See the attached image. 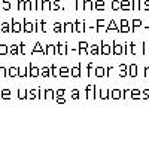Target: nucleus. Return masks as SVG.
Listing matches in <instances>:
<instances>
[{
    "mask_svg": "<svg viewBox=\"0 0 149 141\" xmlns=\"http://www.w3.org/2000/svg\"><path fill=\"white\" fill-rule=\"evenodd\" d=\"M9 54H12V55H20V45H15V43H12V45L9 46Z\"/></svg>",
    "mask_w": 149,
    "mask_h": 141,
    "instance_id": "nucleus-22",
    "label": "nucleus"
},
{
    "mask_svg": "<svg viewBox=\"0 0 149 141\" xmlns=\"http://www.w3.org/2000/svg\"><path fill=\"white\" fill-rule=\"evenodd\" d=\"M94 91H95V86L94 85H88V86H86V95H85V98L86 100H94L95 98Z\"/></svg>",
    "mask_w": 149,
    "mask_h": 141,
    "instance_id": "nucleus-7",
    "label": "nucleus"
},
{
    "mask_svg": "<svg viewBox=\"0 0 149 141\" xmlns=\"http://www.w3.org/2000/svg\"><path fill=\"white\" fill-rule=\"evenodd\" d=\"M0 28H2V22H0Z\"/></svg>",
    "mask_w": 149,
    "mask_h": 141,
    "instance_id": "nucleus-63",
    "label": "nucleus"
},
{
    "mask_svg": "<svg viewBox=\"0 0 149 141\" xmlns=\"http://www.w3.org/2000/svg\"><path fill=\"white\" fill-rule=\"evenodd\" d=\"M45 52H46V55L49 54V55H57L58 52H57V45H52V43H48L46 45V49H45Z\"/></svg>",
    "mask_w": 149,
    "mask_h": 141,
    "instance_id": "nucleus-11",
    "label": "nucleus"
},
{
    "mask_svg": "<svg viewBox=\"0 0 149 141\" xmlns=\"http://www.w3.org/2000/svg\"><path fill=\"white\" fill-rule=\"evenodd\" d=\"M90 45H88V42H84L81 40L79 42V48H78V54L79 55H90Z\"/></svg>",
    "mask_w": 149,
    "mask_h": 141,
    "instance_id": "nucleus-1",
    "label": "nucleus"
},
{
    "mask_svg": "<svg viewBox=\"0 0 149 141\" xmlns=\"http://www.w3.org/2000/svg\"><path fill=\"white\" fill-rule=\"evenodd\" d=\"M24 9H25V11H31V9H33V6H31V2H30V0H25V6H24Z\"/></svg>",
    "mask_w": 149,
    "mask_h": 141,
    "instance_id": "nucleus-48",
    "label": "nucleus"
},
{
    "mask_svg": "<svg viewBox=\"0 0 149 141\" xmlns=\"http://www.w3.org/2000/svg\"><path fill=\"white\" fill-rule=\"evenodd\" d=\"M131 9H140V6H139V0H131Z\"/></svg>",
    "mask_w": 149,
    "mask_h": 141,
    "instance_id": "nucleus-46",
    "label": "nucleus"
},
{
    "mask_svg": "<svg viewBox=\"0 0 149 141\" xmlns=\"http://www.w3.org/2000/svg\"><path fill=\"white\" fill-rule=\"evenodd\" d=\"M145 73H146V76L149 77V68H146V70H145Z\"/></svg>",
    "mask_w": 149,
    "mask_h": 141,
    "instance_id": "nucleus-62",
    "label": "nucleus"
},
{
    "mask_svg": "<svg viewBox=\"0 0 149 141\" xmlns=\"http://www.w3.org/2000/svg\"><path fill=\"white\" fill-rule=\"evenodd\" d=\"M140 24H142V21H140V20H133V28H131V31H134V28L139 27Z\"/></svg>",
    "mask_w": 149,
    "mask_h": 141,
    "instance_id": "nucleus-50",
    "label": "nucleus"
},
{
    "mask_svg": "<svg viewBox=\"0 0 149 141\" xmlns=\"http://www.w3.org/2000/svg\"><path fill=\"white\" fill-rule=\"evenodd\" d=\"M112 54L113 55H122V54H124V48H122L116 40L112 43Z\"/></svg>",
    "mask_w": 149,
    "mask_h": 141,
    "instance_id": "nucleus-4",
    "label": "nucleus"
},
{
    "mask_svg": "<svg viewBox=\"0 0 149 141\" xmlns=\"http://www.w3.org/2000/svg\"><path fill=\"white\" fill-rule=\"evenodd\" d=\"M30 77V74H29V65L27 67H24V65H21L20 67V70H18V77Z\"/></svg>",
    "mask_w": 149,
    "mask_h": 141,
    "instance_id": "nucleus-20",
    "label": "nucleus"
},
{
    "mask_svg": "<svg viewBox=\"0 0 149 141\" xmlns=\"http://www.w3.org/2000/svg\"><path fill=\"white\" fill-rule=\"evenodd\" d=\"M52 7V2H49V0H42L40 2V9L42 11H51Z\"/></svg>",
    "mask_w": 149,
    "mask_h": 141,
    "instance_id": "nucleus-19",
    "label": "nucleus"
},
{
    "mask_svg": "<svg viewBox=\"0 0 149 141\" xmlns=\"http://www.w3.org/2000/svg\"><path fill=\"white\" fill-rule=\"evenodd\" d=\"M11 27H12V25L9 22H2V30H0V31H2V33H9Z\"/></svg>",
    "mask_w": 149,
    "mask_h": 141,
    "instance_id": "nucleus-34",
    "label": "nucleus"
},
{
    "mask_svg": "<svg viewBox=\"0 0 149 141\" xmlns=\"http://www.w3.org/2000/svg\"><path fill=\"white\" fill-rule=\"evenodd\" d=\"M148 96H149V92H148V91H143V98H148Z\"/></svg>",
    "mask_w": 149,
    "mask_h": 141,
    "instance_id": "nucleus-60",
    "label": "nucleus"
},
{
    "mask_svg": "<svg viewBox=\"0 0 149 141\" xmlns=\"http://www.w3.org/2000/svg\"><path fill=\"white\" fill-rule=\"evenodd\" d=\"M99 98H100V100H107V98H110V91H109V89H100V91H99Z\"/></svg>",
    "mask_w": 149,
    "mask_h": 141,
    "instance_id": "nucleus-17",
    "label": "nucleus"
},
{
    "mask_svg": "<svg viewBox=\"0 0 149 141\" xmlns=\"http://www.w3.org/2000/svg\"><path fill=\"white\" fill-rule=\"evenodd\" d=\"M39 100H45V89L39 88Z\"/></svg>",
    "mask_w": 149,
    "mask_h": 141,
    "instance_id": "nucleus-52",
    "label": "nucleus"
},
{
    "mask_svg": "<svg viewBox=\"0 0 149 141\" xmlns=\"http://www.w3.org/2000/svg\"><path fill=\"white\" fill-rule=\"evenodd\" d=\"M107 30H118V31H119V28L116 27V22H115V20H112V21L107 24V27H106V31H107Z\"/></svg>",
    "mask_w": 149,
    "mask_h": 141,
    "instance_id": "nucleus-36",
    "label": "nucleus"
},
{
    "mask_svg": "<svg viewBox=\"0 0 149 141\" xmlns=\"http://www.w3.org/2000/svg\"><path fill=\"white\" fill-rule=\"evenodd\" d=\"M110 98H112V100H119V98H122V91H121V89H112V91H110Z\"/></svg>",
    "mask_w": 149,
    "mask_h": 141,
    "instance_id": "nucleus-18",
    "label": "nucleus"
},
{
    "mask_svg": "<svg viewBox=\"0 0 149 141\" xmlns=\"http://www.w3.org/2000/svg\"><path fill=\"white\" fill-rule=\"evenodd\" d=\"M16 7H18V11H22L24 9V6H25V2H22V0H18V2H16Z\"/></svg>",
    "mask_w": 149,
    "mask_h": 141,
    "instance_id": "nucleus-49",
    "label": "nucleus"
},
{
    "mask_svg": "<svg viewBox=\"0 0 149 141\" xmlns=\"http://www.w3.org/2000/svg\"><path fill=\"white\" fill-rule=\"evenodd\" d=\"M42 31H43V33H46V31H48V24H46V21H45V20H42Z\"/></svg>",
    "mask_w": 149,
    "mask_h": 141,
    "instance_id": "nucleus-51",
    "label": "nucleus"
},
{
    "mask_svg": "<svg viewBox=\"0 0 149 141\" xmlns=\"http://www.w3.org/2000/svg\"><path fill=\"white\" fill-rule=\"evenodd\" d=\"M110 54H112V48L109 46V43L101 40L100 42V55H110Z\"/></svg>",
    "mask_w": 149,
    "mask_h": 141,
    "instance_id": "nucleus-2",
    "label": "nucleus"
},
{
    "mask_svg": "<svg viewBox=\"0 0 149 141\" xmlns=\"http://www.w3.org/2000/svg\"><path fill=\"white\" fill-rule=\"evenodd\" d=\"M24 49H25V45H24V42L20 43V54H24Z\"/></svg>",
    "mask_w": 149,
    "mask_h": 141,
    "instance_id": "nucleus-57",
    "label": "nucleus"
},
{
    "mask_svg": "<svg viewBox=\"0 0 149 141\" xmlns=\"http://www.w3.org/2000/svg\"><path fill=\"white\" fill-rule=\"evenodd\" d=\"M40 76L42 77H52V73H51V67L45 65L40 68Z\"/></svg>",
    "mask_w": 149,
    "mask_h": 141,
    "instance_id": "nucleus-13",
    "label": "nucleus"
},
{
    "mask_svg": "<svg viewBox=\"0 0 149 141\" xmlns=\"http://www.w3.org/2000/svg\"><path fill=\"white\" fill-rule=\"evenodd\" d=\"M145 9H146V11L149 9V2H145Z\"/></svg>",
    "mask_w": 149,
    "mask_h": 141,
    "instance_id": "nucleus-61",
    "label": "nucleus"
},
{
    "mask_svg": "<svg viewBox=\"0 0 149 141\" xmlns=\"http://www.w3.org/2000/svg\"><path fill=\"white\" fill-rule=\"evenodd\" d=\"M95 76L97 77H103V76H106V68L99 65V67H95Z\"/></svg>",
    "mask_w": 149,
    "mask_h": 141,
    "instance_id": "nucleus-25",
    "label": "nucleus"
},
{
    "mask_svg": "<svg viewBox=\"0 0 149 141\" xmlns=\"http://www.w3.org/2000/svg\"><path fill=\"white\" fill-rule=\"evenodd\" d=\"M75 31L78 33H85L86 31V21H81V20H76L75 21Z\"/></svg>",
    "mask_w": 149,
    "mask_h": 141,
    "instance_id": "nucleus-3",
    "label": "nucleus"
},
{
    "mask_svg": "<svg viewBox=\"0 0 149 141\" xmlns=\"http://www.w3.org/2000/svg\"><path fill=\"white\" fill-rule=\"evenodd\" d=\"M119 76H121V77L127 76V65H125V64H121V65H119Z\"/></svg>",
    "mask_w": 149,
    "mask_h": 141,
    "instance_id": "nucleus-37",
    "label": "nucleus"
},
{
    "mask_svg": "<svg viewBox=\"0 0 149 141\" xmlns=\"http://www.w3.org/2000/svg\"><path fill=\"white\" fill-rule=\"evenodd\" d=\"M0 77H7V68L0 65Z\"/></svg>",
    "mask_w": 149,
    "mask_h": 141,
    "instance_id": "nucleus-44",
    "label": "nucleus"
},
{
    "mask_svg": "<svg viewBox=\"0 0 149 141\" xmlns=\"http://www.w3.org/2000/svg\"><path fill=\"white\" fill-rule=\"evenodd\" d=\"M64 94H66L64 89H57L55 91V98H58V96H64Z\"/></svg>",
    "mask_w": 149,
    "mask_h": 141,
    "instance_id": "nucleus-47",
    "label": "nucleus"
},
{
    "mask_svg": "<svg viewBox=\"0 0 149 141\" xmlns=\"http://www.w3.org/2000/svg\"><path fill=\"white\" fill-rule=\"evenodd\" d=\"M18 70L20 67H16V65H12L7 68V77H18Z\"/></svg>",
    "mask_w": 149,
    "mask_h": 141,
    "instance_id": "nucleus-12",
    "label": "nucleus"
},
{
    "mask_svg": "<svg viewBox=\"0 0 149 141\" xmlns=\"http://www.w3.org/2000/svg\"><path fill=\"white\" fill-rule=\"evenodd\" d=\"M94 9L95 11H104V2H103V0H95Z\"/></svg>",
    "mask_w": 149,
    "mask_h": 141,
    "instance_id": "nucleus-28",
    "label": "nucleus"
},
{
    "mask_svg": "<svg viewBox=\"0 0 149 141\" xmlns=\"http://www.w3.org/2000/svg\"><path fill=\"white\" fill-rule=\"evenodd\" d=\"M2 2H3V9L5 11H11V0H2Z\"/></svg>",
    "mask_w": 149,
    "mask_h": 141,
    "instance_id": "nucleus-42",
    "label": "nucleus"
},
{
    "mask_svg": "<svg viewBox=\"0 0 149 141\" xmlns=\"http://www.w3.org/2000/svg\"><path fill=\"white\" fill-rule=\"evenodd\" d=\"M84 9L85 11H93L94 9V3L91 0H84Z\"/></svg>",
    "mask_w": 149,
    "mask_h": 141,
    "instance_id": "nucleus-30",
    "label": "nucleus"
},
{
    "mask_svg": "<svg viewBox=\"0 0 149 141\" xmlns=\"http://www.w3.org/2000/svg\"><path fill=\"white\" fill-rule=\"evenodd\" d=\"M70 73H72V77H81V74H82V64H78V65L72 67Z\"/></svg>",
    "mask_w": 149,
    "mask_h": 141,
    "instance_id": "nucleus-9",
    "label": "nucleus"
},
{
    "mask_svg": "<svg viewBox=\"0 0 149 141\" xmlns=\"http://www.w3.org/2000/svg\"><path fill=\"white\" fill-rule=\"evenodd\" d=\"M58 9H63V7H61L60 0H55V2H52V7H51V11H58Z\"/></svg>",
    "mask_w": 149,
    "mask_h": 141,
    "instance_id": "nucleus-38",
    "label": "nucleus"
},
{
    "mask_svg": "<svg viewBox=\"0 0 149 141\" xmlns=\"http://www.w3.org/2000/svg\"><path fill=\"white\" fill-rule=\"evenodd\" d=\"M51 73H52V77H60V68L57 65H51Z\"/></svg>",
    "mask_w": 149,
    "mask_h": 141,
    "instance_id": "nucleus-35",
    "label": "nucleus"
},
{
    "mask_svg": "<svg viewBox=\"0 0 149 141\" xmlns=\"http://www.w3.org/2000/svg\"><path fill=\"white\" fill-rule=\"evenodd\" d=\"M121 9L122 11H130L131 9V2H128V0H122L121 2Z\"/></svg>",
    "mask_w": 149,
    "mask_h": 141,
    "instance_id": "nucleus-31",
    "label": "nucleus"
},
{
    "mask_svg": "<svg viewBox=\"0 0 149 141\" xmlns=\"http://www.w3.org/2000/svg\"><path fill=\"white\" fill-rule=\"evenodd\" d=\"M55 101H57L58 104H64V103H66V98H64V96H58V98H55Z\"/></svg>",
    "mask_w": 149,
    "mask_h": 141,
    "instance_id": "nucleus-56",
    "label": "nucleus"
},
{
    "mask_svg": "<svg viewBox=\"0 0 149 141\" xmlns=\"http://www.w3.org/2000/svg\"><path fill=\"white\" fill-rule=\"evenodd\" d=\"M29 74H30V77H37L39 74H40V70L37 68V65H34V64H29Z\"/></svg>",
    "mask_w": 149,
    "mask_h": 141,
    "instance_id": "nucleus-5",
    "label": "nucleus"
},
{
    "mask_svg": "<svg viewBox=\"0 0 149 141\" xmlns=\"http://www.w3.org/2000/svg\"><path fill=\"white\" fill-rule=\"evenodd\" d=\"M75 2V7H76V11H79V7H81V2H84V0H73Z\"/></svg>",
    "mask_w": 149,
    "mask_h": 141,
    "instance_id": "nucleus-55",
    "label": "nucleus"
},
{
    "mask_svg": "<svg viewBox=\"0 0 149 141\" xmlns=\"http://www.w3.org/2000/svg\"><path fill=\"white\" fill-rule=\"evenodd\" d=\"M11 25H12V31H14V33H20V31H22V28H24L22 24L18 22L15 18H12V24H11Z\"/></svg>",
    "mask_w": 149,
    "mask_h": 141,
    "instance_id": "nucleus-10",
    "label": "nucleus"
},
{
    "mask_svg": "<svg viewBox=\"0 0 149 141\" xmlns=\"http://www.w3.org/2000/svg\"><path fill=\"white\" fill-rule=\"evenodd\" d=\"M104 24H106V22H104V20H103V18H99V20H97V27H95V33H99L100 28L103 27Z\"/></svg>",
    "mask_w": 149,
    "mask_h": 141,
    "instance_id": "nucleus-39",
    "label": "nucleus"
},
{
    "mask_svg": "<svg viewBox=\"0 0 149 141\" xmlns=\"http://www.w3.org/2000/svg\"><path fill=\"white\" fill-rule=\"evenodd\" d=\"M54 33H64V27L61 22H55L54 24Z\"/></svg>",
    "mask_w": 149,
    "mask_h": 141,
    "instance_id": "nucleus-32",
    "label": "nucleus"
},
{
    "mask_svg": "<svg viewBox=\"0 0 149 141\" xmlns=\"http://www.w3.org/2000/svg\"><path fill=\"white\" fill-rule=\"evenodd\" d=\"M79 89H72V100H75V101H78L79 100Z\"/></svg>",
    "mask_w": 149,
    "mask_h": 141,
    "instance_id": "nucleus-41",
    "label": "nucleus"
},
{
    "mask_svg": "<svg viewBox=\"0 0 149 141\" xmlns=\"http://www.w3.org/2000/svg\"><path fill=\"white\" fill-rule=\"evenodd\" d=\"M139 96H140V91L139 89H133V91H131V98H133V100H137Z\"/></svg>",
    "mask_w": 149,
    "mask_h": 141,
    "instance_id": "nucleus-45",
    "label": "nucleus"
},
{
    "mask_svg": "<svg viewBox=\"0 0 149 141\" xmlns=\"http://www.w3.org/2000/svg\"><path fill=\"white\" fill-rule=\"evenodd\" d=\"M119 31H121V33H128V31H130V27H128V25H122V27L119 28Z\"/></svg>",
    "mask_w": 149,
    "mask_h": 141,
    "instance_id": "nucleus-53",
    "label": "nucleus"
},
{
    "mask_svg": "<svg viewBox=\"0 0 149 141\" xmlns=\"http://www.w3.org/2000/svg\"><path fill=\"white\" fill-rule=\"evenodd\" d=\"M18 98L22 101V100H27L29 98V89H24V88H20L18 89Z\"/></svg>",
    "mask_w": 149,
    "mask_h": 141,
    "instance_id": "nucleus-15",
    "label": "nucleus"
},
{
    "mask_svg": "<svg viewBox=\"0 0 149 141\" xmlns=\"http://www.w3.org/2000/svg\"><path fill=\"white\" fill-rule=\"evenodd\" d=\"M131 52V45H125V48H124V55H128Z\"/></svg>",
    "mask_w": 149,
    "mask_h": 141,
    "instance_id": "nucleus-54",
    "label": "nucleus"
},
{
    "mask_svg": "<svg viewBox=\"0 0 149 141\" xmlns=\"http://www.w3.org/2000/svg\"><path fill=\"white\" fill-rule=\"evenodd\" d=\"M31 54H45V55H46V52L42 49V45H40V42H36V45L33 46V51H31Z\"/></svg>",
    "mask_w": 149,
    "mask_h": 141,
    "instance_id": "nucleus-16",
    "label": "nucleus"
},
{
    "mask_svg": "<svg viewBox=\"0 0 149 141\" xmlns=\"http://www.w3.org/2000/svg\"><path fill=\"white\" fill-rule=\"evenodd\" d=\"M112 9H113V11L121 9V2H118V0H113V2H112Z\"/></svg>",
    "mask_w": 149,
    "mask_h": 141,
    "instance_id": "nucleus-43",
    "label": "nucleus"
},
{
    "mask_svg": "<svg viewBox=\"0 0 149 141\" xmlns=\"http://www.w3.org/2000/svg\"><path fill=\"white\" fill-rule=\"evenodd\" d=\"M12 96V91L11 89H2V95H0V98L5 100V101H9Z\"/></svg>",
    "mask_w": 149,
    "mask_h": 141,
    "instance_id": "nucleus-14",
    "label": "nucleus"
},
{
    "mask_svg": "<svg viewBox=\"0 0 149 141\" xmlns=\"http://www.w3.org/2000/svg\"><path fill=\"white\" fill-rule=\"evenodd\" d=\"M39 98V88L37 89H29V100H36Z\"/></svg>",
    "mask_w": 149,
    "mask_h": 141,
    "instance_id": "nucleus-21",
    "label": "nucleus"
},
{
    "mask_svg": "<svg viewBox=\"0 0 149 141\" xmlns=\"http://www.w3.org/2000/svg\"><path fill=\"white\" fill-rule=\"evenodd\" d=\"M88 52H90V55H100V46H97V45H91Z\"/></svg>",
    "mask_w": 149,
    "mask_h": 141,
    "instance_id": "nucleus-26",
    "label": "nucleus"
},
{
    "mask_svg": "<svg viewBox=\"0 0 149 141\" xmlns=\"http://www.w3.org/2000/svg\"><path fill=\"white\" fill-rule=\"evenodd\" d=\"M94 64L93 63H88V64H86V76H91L93 74V70H94Z\"/></svg>",
    "mask_w": 149,
    "mask_h": 141,
    "instance_id": "nucleus-40",
    "label": "nucleus"
},
{
    "mask_svg": "<svg viewBox=\"0 0 149 141\" xmlns=\"http://www.w3.org/2000/svg\"><path fill=\"white\" fill-rule=\"evenodd\" d=\"M45 100H55V91L54 89H45Z\"/></svg>",
    "mask_w": 149,
    "mask_h": 141,
    "instance_id": "nucleus-24",
    "label": "nucleus"
},
{
    "mask_svg": "<svg viewBox=\"0 0 149 141\" xmlns=\"http://www.w3.org/2000/svg\"><path fill=\"white\" fill-rule=\"evenodd\" d=\"M69 73H70V68L66 67V65H61L60 67V77H69Z\"/></svg>",
    "mask_w": 149,
    "mask_h": 141,
    "instance_id": "nucleus-23",
    "label": "nucleus"
},
{
    "mask_svg": "<svg viewBox=\"0 0 149 141\" xmlns=\"http://www.w3.org/2000/svg\"><path fill=\"white\" fill-rule=\"evenodd\" d=\"M128 74H130L131 77H136V76H137V65H136V64H131V65L128 67Z\"/></svg>",
    "mask_w": 149,
    "mask_h": 141,
    "instance_id": "nucleus-27",
    "label": "nucleus"
},
{
    "mask_svg": "<svg viewBox=\"0 0 149 141\" xmlns=\"http://www.w3.org/2000/svg\"><path fill=\"white\" fill-rule=\"evenodd\" d=\"M112 70H113V67H112V65H109V67L106 68V76H107V77H109V74L112 73Z\"/></svg>",
    "mask_w": 149,
    "mask_h": 141,
    "instance_id": "nucleus-58",
    "label": "nucleus"
},
{
    "mask_svg": "<svg viewBox=\"0 0 149 141\" xmlns=\"http://www.w3.org/2000/svg\"><path fill=\"white\" fill-rule=\"evenodd\" d=\"M0 95H2V89H0Z\"/></svg>",
    "mask_w": 149,
    "mask_h": 141,
    "instance_id": "nucleus-64",
    "label": "nucleus"
},
{
    "mask_svg": "<svg viewBox=\"0 0 149 141\" xmlns=\"http://www.w3.org/2000/svg\"><path fill=\"white\" fill-rule=\"evenodd\" d=\"M63 27H64V33H67V31H75V22H64Z\"/></svg>",
    "mask_w": 149,
    "mask_h": 141,
    "instance_id": "nucleus-29",
    "label": "nucleus"
},
{
    "mask_svg": "<svg viewBox=\"0 0 149 141\" xmlns=\"http://www.w3.org/2000/svg\"><path fill=\"white\" fill-rule=\"evenodd\" d=\"M67 49H69V45L67 43H57V52L60 55H67Z\"/></svg>",
    "mask_w": 149,
    "mask_h": 141,
    "instance_id": "nucleus-8",
    "label": "nucleus"
},
{
    "mask_svg": "<svg viewBox=\"0 0 149 141\" xmlns=\"http://www.w3.org/2000/svg\"><path fill=\"white\" fill-rule=\"evenodd\" d=\"M7 54H9V46L2 43V45H0V55H7Z\"/></svg>",
    "mask_w": 149,
    "mask_h": 141,
    "instance_id": "nucleus-33",
    "label": "nucleus"
},
{
    "mask_svg": "<svg viewBox=\"0 0 149 141\" xmlns=\"http://www.w3.org/2000/svg\"><path fill=\"white\" fill-rule=\"evenodd\" d=\"M122 25H128V21H127L125 18H122V20H121V27H122Z\"/></svg>",
    "mask_w": 149,
    "mask_h": 141,
    "instance_id": "nucleus-59",
    "label": "nucleus"
},
{
    "mask_svg": "<svg viewBox=\"0 0 149 141\" xmlns=\"http://www.w3.org/2000/svg\"><path fill=\"white\" fill-rule=\"evenodd\" d=\"M22 27H24V31H25V33H33L34 28H36V25H34L33 22H30L29 20H24Z\"/></svg>",
    "mask_w": 149,
    "mask_h": 141,
    "instance_id": "nucleus-6",
    "label": "nucleus"
}]
</instances>
